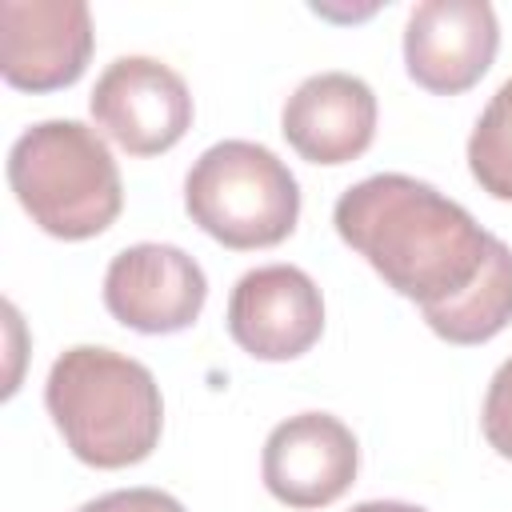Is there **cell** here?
Returning a JSON list of instances; mask_svg holds the SVG:
<instances>
[{"mask_svg": "<svg viewBox=\"0 0 512 512\" xmlns=\"http://www.w3.org/2000/svg\"><path fill=\"white\" fill-rule=\"evenodd\" d=\"M332 224L392 292L420 304L440 340L468 348L508 328L512 248L440 188L376 172L340 192Z\"/></svg>", "mask_w": 512, "mask_h": 512, "instance_id": "6da1fadb", "label": "cell"}, {"mask_svg": "<svg viewBox=\"0 0 512 512\" xmlns=\"http://www.w3.org/2000/svg\"><path fill=\"white\" fill-rule=\"evenodd\" d=\"M44 408L68 452L88 468H128L152 456L164 428L156 376L112 348L76 344L48 368Z\"/></svg>", "mask_w": 512, "mask_h": 512, "instance_id": "7a4b0ae2", "label": "cell"}, {"mask_svg": "<svg viewBox=\"0 0 512 512\" xmlns=\"http://www.w3.org/2000/svg\"><path fill=\"white\" fill-rule=\"evenodd\" d=\"M8 184L32 224L56 240H92L124 208L104 136L80 120H40L8 148Z\"/></svg>", "mask_w": 512, "mask_h": 512, "instance_id": "3957f363", "label": "cell"}, {"mask_svg": "<svg viewBox=\"0 0 512 512\" xmlns=\"http://www.w3.org/2000/svg\"><path fill=\"white\" fill-rule=\"evenodd\" d=\"M184 212L224 248H272L288 240L300 220V184L272 148L220 140L188 168Z\"/></svg>", "mask_w": 512, "mask_h": 512, "instance_id": "277c9868", "label": "cell"}, {"mask_svg": "<svg viewBox=\"0 0 512 512\" xmlns=\"http://www.w3.org/2000/svg\"><path fill=\"white\" fill-rule=\"evenodd\" d=\"M96 128H104L128 156H160L192 128V92L184 76L156 56H116L92 96Z\"/></svg>", "mask_w": 512, "mask_h": 512, "instance_id": "5b68a950", "label": "cell"}, {"mask_svg": "<svg viewBox=\"0 0 512 512\" xmlns=\"http://www.w3.org/2000/svg\"><path fill=\"white\" fill-rule=\"evenodd\" d=\"M208 300V276L176 244H132L108 260L104 308L132 332L168 336L196 324Z\"/></svg>", "mask_w": 512, "mask_h": 512, "instance_id": "8992f818", "label": "cell"}, {"mask_svg": "<svg viewBox=\"0 0 512 512\" xmlns=\"http://www.w3.org/2000/svg\"><path fill=\"white\" fill-rule=\"evenodd\" d=\"M92 12L84 0H4L0 76L20 92H56L84 76Z\"/></svg>", "mask_w": 512, "mask_h": 512, "instance_id": "52a82bcc", "label": "cell"}, {"mask_svg": "<svg viewBox=\"0 0 512 512\" xmlns=\"http://www.w3.org/2000/svg\"><path fill=\"white\" fill-rule=\"evenodd\" d=\"M356 468L360 444L332 412H296L280 420L260 456L264 488L288 508H328L352 488Z\"/></svg>", "mask_w": 512, "mask_h": 512, "instance_id": "ba28073f", "label": "cell"}, {"mask_svg": "<svg viewBox=\"0 0 512 512\" xmlns=\"http://www.w3.org/2000/svg\"><path fill=\"white\" fill-rule=\"evenodd\" d=\"M500 24L488 0H420L404 24V68L436 92H468L496 60Z\"/></svg>", "mask_w": 512, "mask_h": 512, "instance_id": "9c48e42d", "label": "cell"}, {"mask_svg": "<svg viewBox=\"0 0 512 512\" xmlns=\"http://www.w3.org/2000/svg\"><path fill=\"white\" fill-rule=\"evenodd\" d=\"M228 332L256 360H296L324 332V296L296 264H264L236 280Z\"/></svg>", "mask_w": 512, "mask_h": 512, "instance_id": "30bf717a", "label": "cell"}, {"mask_svg": "<svg viewBox=\"0 0 512 512\" xmlns=\"http://www.w3.org/2000/svg\"><path fill=\"white\" fill-rule=\"evenodd\" d=\"M280 132L308 164H348L376 136V92L352 72H316L284 100Z\"/></svg>", "mask_w": 512, "mask_h": 512, "instance_id": "8fae6325", "label": "cell"}, {"mask_svg": "<svg viewBox=\"0 0 512 512\" xmlns=\"http://www.w3.org/2000/svg\"><path fill=\"white\" fill-rule=\"evenodd\" d=\"M468 172L488 196L512 204V76L476 116L468 136Z\"/></svg>", "mask_w": 512, "mask_h": 512, "instance_id": "7c38bea8", "label": "cell"}, {"mask_svg": "<svg viewBox=\"0 0 512 512\" xmlns=\"http://www.w3.org/2000/svg\"><path fill=\"white\" fill-rule=\"evenodd\" d=\"M480 428H484V440L504 460H512V356L488 380L484 408H480Z\"/></svg>", "mask_w": 512, "mask_h": 512, "instance_id": "4fadbf2b", "label": "cell"}, {"mask_svg": "<svg viewBox=\"0 0 512 512\" xmlns=\"http://www.w3.org/2000/svg\"><path fill=\"white\" fill-rule=\"evenodd\" d=\"M76 512H188V508L160 488H116L80 504Z\"/></svg>", "mask_w": 512, "mask_h": 512, "instance_id": "5bb4252c", "label": "cell"}, {"mask_svg": "<svg viewBox=\"0 0 512 512\" xmlns=\"http://www.w3.org/2000/svg\"><path fill=\"white\" fill-rule=\"evenodd\" d=\"M348 512H428V508L404 504V500H364V504H356V508H348Z\"/></svg>", "mask_w": 512, "mask_h": 512, "instance_id": "9a60e30c", "label": "cell"}]
</instances>
